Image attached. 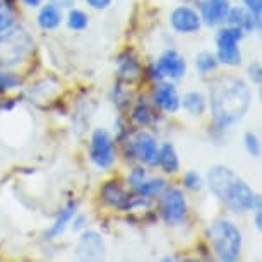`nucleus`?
<instances>
[{
  "label": "nucleus",
  "instance_id": "nucleus-1",
  "mask_svg": "<svg viewBox=\"0 0 262 262\" xmlns=\"http://www.w3.org/2000/svg\"><path fill=\"white\" fill-rule=\"evenodd\" d=\"M211 110L216 125L226 128L238 122L249 110L252 95L247 84L235 76H221L211 84Z\"/></svg>",
  "mask_w": 262,
  "mask_h": 262
},
{
  "label": "nucleus",
  "instance_id": "nucleus-2",
  "mask_svg": "<svg viewBox=\"0 0 262 262\" xmlns=\"http://www.w3.org/2000/svg\"><path fill=\"white\" fill-rule=\"evenodd\" d=\"M207 180H209V189L212 190V194L220 201H223L230 209L245 212L254 206L260 209V199L228 166H212L209 175H207Z\"/></svg>",
  "mask_w": 262,
  "mask_h": 262
},
{
  "label": "nucleus",
  "instance_id": "nucleus-3",
  "mask_svg": "<svg viewBox=\"0 0 262 262\" xmlns=\"http://www.w3.org/2000/svg\"><path fill=\"white\" fill-rule=\"evenodd\" d=\"M209 236H211L212 249H214L220 260L230 262V260H235L236 257L240 255L242 235L233 223L225 221V220L216 221V223L211 226Z\"/></svg>",
  "mask_w": 262,
  "mask_h": 262
},
{
  "label": "nucleus",
  "instance_id": "nucleus-4",
  "mask_svg": "<svg viewBox=\"0 0 262 262\" xmlns=\"http://www.w3.org/2000/svg\"><path fill=\"white\" fill-rule=\"evenodd\" d=\"M31 48V38L23 29H14L0 36V66H16L28 55Z\"/></svg>",
  "mask_w": 262,
  "mask_h": 262
},
{
  "label": "nucleus",
  "instance_id": "nucleus-5",
  "mask_svg": "<svg viewBox=\"0 0 262 262\" xmlns=\"http://www.w3.org/2000/svg\"><path fill=\"white\" fill-rule=\"evenodd\" d=\"M242 38H244V31L235 26L221 29L216 36L217 60L225 63V66H238L242 62V55L236 45H238Z\"/></svg>",
  "mask_w": 262,
  "mask_h": 262
},
{
  "label": "nucleus",
  "instance_id": "nucleus-6",
  "mask_svg": "<svg viewBox=\"0 0 262 262\" xmlns=\"http://www.w3.org/2000/svg\"><path fill=\"white\" fill-rule=\"evenodd\" d=\"M91 160L96 166L110 168L115 160V151H113V141L110 134L103 128H96L91 137Z\"/></svg>",
  "mask_w": 262,
  "mask_h": 262
},
{
  "label": "nucleus",
  "instance_id": "nucleus-7",
  "mask_svg": "<svg viewBox=\"0 0 262 262\" xmlns=\"http://www.w3.org/2000/svg\"><path fill=\"white\" fill-rule=\"evenodd\" d=\"M187 212L185 195L180 189H168L161 201V214L168 223H179Z\"/></svg>",
  "mask_w": 262,
  "mask_h": 262
},
{
  "label": "nucleus",
  "instance_id": "nucleus-8",
  "mask_svg": "<svg viewBox=\"0 0 262 262\" xmlns=\"http://www.w3.org/2000/svg\"><path fill=\"white\" fill-rule=\"evenodd\" d=\"M185 69H187V63L179 53H177L175 50H166L160 57L156 67H152L151 76L156 77V79H160L163 76H170V77L179 79L185 74Z\"/></svg>",
  "mask_w": 262,
  "mask_h": 262
},
{
  "label": "nucleus",
  "instance_id": "nucleus-9",
  "mask_svg": "<svg viewBox=\"0 0 262 262\" xmlns=\"http://www.w3.org/2000/svg\"><path fill=\"white\" fill-rule=\"evenodd\" d=\"M105 254V244L96 231H86L79 238L76 255L81 260H98Z\"/></svg>",
  "mask_w": 262,
  "mask_h": 262
},
{
  "label": "nucleus",
  "instance_id": "nucleus-10",
  "mask_svg": "<svg viewBox=\"0 0 262 262\" xmlns=\"http://www.w3.org/2000/svg\"><path fill=\"white\" fill-rule=\"evenodd\" d=\"M134 152L141 161L147 163V165H156L158 156H160V149H158V142L151 134L147 132H139L136 136L134 142H132Z\"/></svg>",
  "mask_w": 262,
  "mask_h": 262
},
{
  "label": "nucleus",
  "instance_id": "nucleus-11",
  "mask_svg": "<svg viewBox=\"0 0 262 262\" xmlns=\"http://www.w3.org/2000/svg\"><path fill=\"white\" fill-rule=\"evenodd\" d=\"M101 194H103V197H105V201L108 202V204L115 206V207H118V209H132L134 206L146 204L144 199H136V197L127 195L125 190H123L122 187H118L117 184H113V182H110V184H106L105 187H103Z\"/></svg>",
  "mask_w": 262,
  "mask_h": 262
},
{
  "label": "nucleus",
  "instance_id": "nucleus-12",
  "mask_svg": "<svg viewBox=\"0 0 262 262\" xmlns=\"http://www.w3.org/2000/svg\"><path fill=\"white\" fill-rule=\"evenodd\" d=\"M171 26L179 33H194L201 28V17L190 7H179L171 14Z\"/></svg>",
  "mask_w": 262,
  "mask_h": 262
},
{
  "label": "nucleus",
  "instance_id": "nucleus-13",
  "mask_svg": "<svg viewBox=\"0 0 262 262\" xmlns=\"http://www.w3.org/2000/svg\"><path fill=\"white\" fill-rule=\"evenodd\" d=\"M228 11H230V6L226 4V0H206V2L201 4L202 19H204L206 24H209V26H216V24H221L223 21H226Z\"/></svg>",
  "mask_w": 262,
  "mask_h": 262
},
{
  "label": "nucleus",
  "instance_id": "nucleus-14",
  "mask_svg": "<svg viewBox=\"0 0 262 262\" xmlns=\"http://www.w3.org/2000/svg\"><path fill=\"white\" fill-rule=\"evenodd\" d=\"M226 19L230 21L231 26L242 29V31H254L255 28H259L260 19L255 17L249 9L244 7H236V9H230Z\"/></svg>",
  "mask_w": 262,
  "mask_h": 262
},
{
  "label": "nucleus",
  "instance_id": "nucleus-15",
  "mask_svg": "<svg viewBox=\"0 0 262 262\" xmlns=\"http://www.w3.org/2000/svg\"><path fill=\"white\" fill-rule=\"evenodd\" d=\"M155 100L166 112H175L180 106L179 95H177L175 86H171V84H161L155 93Z\"/></svg>",
  "mask_w": 262,
  "mask_h": 262
},
{
  "label": "nucleus",
  "instance_id": "nucleus-16",
  "mask_svg": "<svg viewBox=\"0 0 262 262\" xmlns=\"http://www.w3.org/2000/svg\"><path fill=\"white\" fill-rule=\"evenodd\" d=\"M76 209H77V204H76V202H69L66 209L60 211V214H58L55 223L52 225V228L47 231V236H48V238H55L57 235H60L62 231L66 230L67 223L72 220L74 216H76Z\"/></svg>",
  "mask_w": 262,
  "mask_h": 262
},
{
  "label": "nucleus",
  "instance_id": "nucleus-17",
  "mask_svg": "<svg viewBox=\"0 0 262 262\" xmlns=\"http://www.w3.org/2000/svg\"><path fill=\"white\" fill-rule=\"evenodd\" d=\"M62 21V14L57 6H45L38 16V24L43 29H55Z\"/></svg>",
  "mask_w": 262,
  "mask_h": 262
},
{
  "label": "nucleus",
  "instance_id": "nucleus-18",
  "mask_svg": "<svg viewBox=\"0 0 262 262\" xmlns=\"http://www.w3.org/2000/svg\"><path fill=\"white\" fill-rule=\"evenodd\" d=\"M158 163L165 168V171L168 173H175L179 170V156H177L175 147L171 144H165L161 147L160 156H158Z\"/></svg>",
  "mask_w": 262,
  "mask_h": 262
},
{
  "label": "nucleus",
  "instance_id": "nucleus-19",
  "mask_svg": "<svg viewBox=\"0 0 262 262\" xmlns=\"http://www.w3.org/2000/svg\"><path fill=\"white\" fill-rule=\"evenodd\" d=\"M184 108L192 115H202L206 108V100L201 93L192 91L184 96Z\"/></svg>",
  "mask_w": 262,
  "mask_h": 262
},
{
  "label": "nucleus",
  "instance_id": "nucleus-20",
  "mask_svg": "<svg viewBox=\"0 0 262 262\" xmlns=\"http://www.w3.org/2000/svg\"><path fill=\"white\" fill-rule=\"evenodd\" d=\"M14 24V7L11 0H0V33L11 29Z\"/></svg>",
  "mask_w": 262,
  "mask_h": 262
},
{
  "label": "nucleus",
  "instance_id": "nucleus-21",
  "mask_svg": "<svg viewBox=\"0 0 262 262\" xmlns=\"http://www.w3.org/2000/svg\"><path fill=\"white\" fill-rule=\"evenodd\" d=\"M195 66L201 74H207L212 72L217 67V60L211 52H201L195 58Z\"/></svg>",
  "mask_w": 262,
  "mask_h": 262
},
{
  "label": "nucleus",
  "instance_id": "nucleus-22",
  "mask_svg": "<svg viewBox=\"0 0 262 262\" xmlns=\"http://www.w3.org/2000/svg\"><path fill=\"white\" fill-rule=\"evenodd\" d=\"M163 187H165V180L156 179V180H149V182H142L136 190L139 192L142 197H151V195L160 194Z\"/></svg>",
  "mask_w": 262,
  "mask_h": 262
},
{
  "label": "nucleus",
  "instance_id": "nucleus-23",
  "mask_svg": "<svg viewBox=\"0 0 262 262\" xmlns=\"http://www.w3.org/2000/svg\"><path fill=\"white\" fill-rule=\"evenodd\" d=\"M88 26V16L82 11H71L69 14V28L81 31Z\"/></svg>",
  "mask_w": 262,
  "mask_h": 262
},
{
  "label": "nucleus",
  "instance_id": "nucleus-24",
  "mask_svg": "<svg viewBox=\"0 0 262 262\" xmlns=\"http://www.w3.org/2000/svg\"><path fill=\"white\" fill-rule=\"evenodd\" d=\"M132 118H134L137 123H141V125H147V123L152 120V113L146 105H139L134 110V113H132Z\"/></svg>",
  "mask_w": 262,
  "mask_h": 262
},
{
  "label": "nucleus",
  "instance_id": "nucleus-25",
  "mask_svg": "<svg viewBox=\"0 0 262 262\" xmlns=\"http://www.w3.org/2000/svg\"><path fill=\"white\" fill-rule=\"evenodd\" d=\"M21 84V79L14 74H6V72H0V90L7 91V90H14Z\"/></svg>",
  "mask_w": 262,
  "mask_h": 262
},
{
  "label": "nucleus",
  "instance_id": "nucleus-26",
  "mask_svg": "<svg viewBox=\"0 0 262 262\" xmlns=\"http://www.w3.org/2000/svg\"><path fill=\"white\" fill-rule=\"evenodd\" d=\"M245 147L247 151H249L250 156H259L260 152V146H259V139H257L255 134H252V132H247L245 134Z\"/></svg>",
  "mask_w": 262,
  "mask_h": 262
},
{
  "label": "nucleus",
  "instance_id": "nucleus-27",
  "mask_svg": "<svg viewBox=\"0 0 262 262\" xmlns=\"http://www.w3.org/2000/svg\"><path fill=\"white\" fill-rule=\"evenodd\" d=\"M184 182H185V187H189L190 190H199L201 187H202V180H201V177L197 175L195 171H189V173H185Z\"/></svg>",
  "mask_w": 262,
  "mask_h": 262
},
{
  "label": "nucleus",
  "instance_id": "nucleus-28",
  "mask_svg": "<svg viewBox=\"0 0 262 262\" xmlns=\"http://www.w3.org/2000/svg\"><path fill=\"white\" fill-rule=\"evenodd\" d=\"M144 179H146V171L142 170V168H134L130 175H128V182H130V185L134 187V189H137V187L144 182Z\"/></svg>",
  "mask_w": 262,
  "mask_h": 262
},
{
  "label": "nucleus",
  "instance_id": "nucleus-29",
  "mask_svg": "<svg viewBox=\"0 0 262 262\" xmlns=\"http://www.w3.org/2000/svg\"><path fill=\"white\" fill-rule=\"evenodd\" d=\"M247 9L254 14L255 17L260 19V11H262V0H244Z\"/></svg>",
  "mask_w": 262,
  "mask_h": 262
},
{
  "label": "nucleus",
  "instance_id": "nucleus-30",
  "mask_svg": "<svg viewBox=\"0 0 262 262\" xmlns=\"http://www.w3.org/2000/svg\"><path fill=\"white\" fill-rule=\"evenodd\" d=\"M249 72H250V77L254 79V81L259 84L260 82V66L259 63H252V66L249 67Z\"/></svg>",
  "mask_w": 262,
  "mask_h": 262
},
{
  "label": "nucleus",
  "instance_id": "nucleus-31",
  "mask_svg": "<svg viewBox=\"0 0 262 262\" xmlns=\"http://www.w3.org/2000/svg\"><path fill=\"white\" fill-rule=\"evenodd\" d=\"M88 4L95 9H106L112 4V0H88Z\"/></svg>",
  "mask_w": 262,
  "mask_h": 262
},
{
  "label": "nucleus",
  "instance_id": "nucleus-32",
  "mask_svg": "<svg viewBox=\"0 0 262 262\" xmlns=\"http://www.w3.org/2000/svg\"><path fill=\"white\" fill-rule=\"evenodd\" d=\"M74 217H76V216H74ZM84 221H86V217H84V216H77L76 220H74V225H72V226H74V230H81Z\"/></svg>",
  "mask_w": 262,
  "mask_h": 262
},
{
  "label": "nucleus",
  "instance_id": "nucleus-33",
  "mask_svg": "<svg viewBox=\"0 0 262 262\" xmlns=\"http://www.w3.org/2000/svg\"><path fill=\"white\" fill-rule=\"evenodd\" d=\"M53 4H57V6H62V7H71L76 0H52Z\"/></svg>",
  "mask_w": 262,
  "mask_h": 262
},
{
  "label": "nucleus",
  "instance_id": "nucleus-34",
  "mask_svg": "<svg viewBox=\"0 0 262 262\" xmlns=\"http://www.w3.org/2000/svg\"><path fill=\"white\" fill-rule=\"evenodd\" d=\"M255 226H257V230H260V209H257V214H255Z\"/></svg>",
  "mask_w": 262,
  "mask_h": 262
},
{
  "label": "nucleus",
  "instance_id": "nucleus-35",
  "mask_svg": "<svg viewBox=\"0 0 262 262\" xmlns=\"http://www.w3.org/2000/svg\"><path fill=\"white\" fill-rule=\"evenodd\" d=\"M26 6H29V7H36L38 4H39V0H23Z\"/></svg>",
  "mask_w": 262,
  "mask_h": 262
}]
</instances>
